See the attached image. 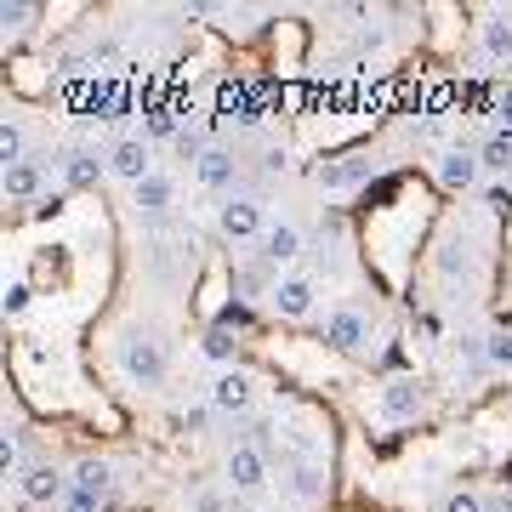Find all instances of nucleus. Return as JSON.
I'll return each instance as SVG.
<instances>
[{
    "label": "nucleus",
    "mask_w": 512,
    "mask_h": 512,
    "mask_svg": "<svg viewBox=\"0 0 512 512\" xmlns=\"http://www.w3.org/2000/svg\"><path fill=\"white\" fill-rule=\"evenodd\" d=\"M359 177H365V165H319V171H313L319 188H353Z\"/></svg>",
    "instance_id": "nucleus-22"
},
{
    "label": "nucleus",
    "mask_w": 512,
    "mask_h": 512,
    "mask_svg": "<svg viewBox=\"0 0 512 512\" xmlns=\"http://www.w3.org/2000/svg\"><path fill=\"white\" fill-rule=\"evenodd\" d=\"M325 342H330L336 353H359V348L370 342V319H365L359 308H336V313L325 319Z\"/></svg>",
    "instance_id": "nucleus-11"
},
{
    "label": "nucleus",
    "mask_w": 512,
    "mask_h": 512,
    "mask_svg": "<svg viewBox=\"0 0 512 512\" xmlns=\"http://www.w3.org/2000/svg\"><path fill=\"white\" fill-rule=\"evenodd\" d=\"M484 512H512V495H490V501H484Z\"/></svg>",
    "instance_id": "nucleus-32"
},
{
    "label": "nucleus",
    "mask_w": 512,
    "mask_h": 512,
    "mask_svg": "<svg viewBox=\"0 0 512 512\" xmlns=\"http://www.w3.org/2000/svg\"><path fill=\"white\" fill-rule=\"evenodd\" d=\"M23 308H29V285H23V279H12V285H6V319H18Z\"/></svg>",
    "instance_id": "nucleus-26"
},
{
    "label": "nucleus",
    "mask_w": 512,
    "mask_h": 512,
    "mask_svg": "<svg viewBox=\"0 0 512 512\" xmlns=\"http://www.w3.org/2000/svg\"><path fill=\"white\" fill-rule=\"evenodd\" d=\"M217 228H222L228 245H262V234H268L274 222L262 217V200H256V194H228L222 211H217Z\"/></svg>",
    "instance_id": "nucleus-1"
},
{
    "label": "nucleus",
    "mask_w": 512,
    "mask_h": 512,
    "mask_svg": "<svg viewBox=\"0 0 512 512\" xmlns=\"http://www.w3.org/2000/svg\"><path fill=\"white\" fill-rule=\"evenodd\" d=\"M40 188H46V160H18V165H6V200H35Z\"/></svg>",
    "instance_id": "nucleus-14"
},
{
    "label": "nucleus",
    "mask_w": 512,
    "mask_h": 512,
    "mask_svg": "<svg viewBox=\"0 0 512 512\" xmlns=\"http://www.w3.org/2000/svg\"><path fill=\"white\" fill-rule=\"evenodd\" d=\"M325 484H330V478L319 473L313 461H302V467H291V473L279 478V490L291 495L296 507H313V501H325Z\"/></svg>",
    "instance_id": "nucleus-13"
},
{
    "label": "nucleus",
    "mask_w": 512,
    "mask_h": 512,
    "mask_svg": "<svg viewBox=\"0 0 512 512\" xmlns=\"http://www.w3.org/2000/svg\"><path fill=\"white\" fill-rule=\"evenodd\" d=\"M484 365L490 370H512V330H495L484 342Z\"/></svg>",
    "instance_id": "nucleus-23"
},
{
    "label": "nucleus",
    "mask_w": 512,
    "mask_h": 512,
    "mask_svg": "<svg viewBox=\"0 0 512 512\" xmlns=\"http://www.w3.org/2000/svg\"><path fill=\"white\" fill-rule=\"evenodd\" d=\"M433 177H439V188H450V194H467V188H478V177H484V160H478V148H444L439 165H433Z\"/></svg>",
    "instance_id": "nucleus-6"
},
{
    "label": "nucleus",
    "mask_w": 512,
    "mask_h": 512,
    "mask_svg": "<svg viewBox=\"0 0 512 512\" xmlns=\"http://www.w3.org/2000/svg\"><path fill=\"white\" fill-rule=\"evenodd\" d=\"M484 200H490V211H501V217H507V211H512V188L507 183H490V188H484Z\"/></svg>",
    "instance_id": "nucleus-28"
},
{
    "label": "nucleus",
    "mask_w": 512,
    "mask_h": 512,
    "mask_svg": "<svg viewBox=\"0 0 512 512\" xmlns=\"http://www.w3.org/2000/svg\"><path fill=\"white\" fill-rule=\"evenodd\" d=\"M18 495L29 501V507H63V501L74 495V478H63L52 461H29V467L18 473Z\"/></svg>",
    "instance_id": "nucleus-2"
},
{
    "label": "nucleus",
    "mask_w": 512,
    "mask_h": 512,
    "mask_svg": "<svg viewBox=\"0 0 512 512\" xmlns=\"http://www.w3.org/2000/svg\"><path fill=\"white\" fill-rule=\"evenodd\" d=\"M148 131H154V137H183V131H177V120H171V114H154V120H148Z\"/></svg>",
    "instance_id": "nucleus-29"
},
{
    "label": "nucleus",
    "mask_w": 512,
    "mask_h": 512,
    "mask_svg": "<svg viewBox=\"0 0 512 512\" xmlns=\"http://www.w3.org/2000/svg\"><path fill=\"white\" fill-rule=\"evenodd\" d=\"M222 473H228V490H239V495L262 490V484H274V478H268V450H256V444H239V450H228Z\"/></svg>",
    "instance_id": "nucleus-4"
},
{
    "label": "nucleus",
    "mask_w": 512,
    "mask_h": 512,
    "mask_svg": "<svg viewBox=\"0 0 512 512\" xmlns=\"http://www.w3.org/2000/svg\"><path fill=\"white\" fill-rule=\"evenodd\" d=\"M57 171H63V188H92L103 171H109V160H97L92 148H63V160H57Z\"/></svg>",
    "instance_id": "nucleus-12"
},
{
    "label": "nucleus",
    "mask_w": 512,
    "mask_h": 512,
    "mask_svg": "<svg viewBox=\"0 0 512 512\" xmlns=\"http://www.w3.org/2000/svg\"><path fill=\"white\" fill-rule=\"evenodd\" d=\"M205 359H217V365H228V359H234V348H239V336H234V325H211L205 330Z\"/></svg>",
    "instance_id": "nucleus-19"
},
{
    "label": "nucleus",
    "mask_w": 512,
    "mask_h": 512,
    "mask_svg": "<svg viewBox=\"0 0 512 512\" xmlns=\"http://www.w3.org/2000/svg\"><path fill=\"white\" fill-rule=\"evenodd\" d=\"M0 154H6V165L29 160V131H23L18 120H6V126H0Z\"/></svg>",
    "instance_id": "nucleus-21"
},
{
    "label": "nucleus",
    "mask_w": 512,
    "mask_h": 512,
    "mask_svg": "<svg viewBox=\"0 0 512 512\" xmlns=\"http://www.w3.org/2000/svg\"><path fill=\"white\" fill-rule=\"evenodd\" d=\"M171 200H177V183H171V177H160V171H154L148 183L131 188V205H137L143 217H165V211H171Z\"/></svg>",
    "instance_id": "nucleus-15"
},
{
    "label": "nucleus",
    "mask_w": 512,
    "mask_h": 512,
    "mask_svg": "<svg viewBox=\"0 0 512 512\" xmlns=\"http://www.w3.org/2000/svg\"><path fill=\"white\" fill-rule=\"evenodd\" d=\"M205 421H211V410H188L183 427H188V433H205Z\"/></svg>",
    "instance_id": "nucleus-31"
},
{
    "label": "nucleus",
    "mask_w": 512,
    "mask_h": 512,
    "mask_svg": "<svg viewBox=\"0 0 512 512\" xmlns=\"http://www.w3.org/2000/svg\"><path fill=\"white\" fill-rule=\"evenodd\" d=\"M444 512H484V495H473V490H456L450 501H444Z\"/></svg>",
    "instance_id": "nucleus-27"
},
{
    "label": "nucleus",
    "mask_w": 512,
    "mask_h": 512,
    "mask_svg": "<svg viewBox=\"0 0 512 512\" xmlns=\"http://www.w3.org/2000/svg\"><path fill=\"white\" fill-rule=\"evenodd\" d=\"M109 171L120 177V183H148L154 177V160H148V137H120V143L109 148Z\"/></svg>",
    "instance_id": "nucleus-9"
},
{
    "label": "nucleus",
    "mask_w": 512,
    "mask_h": 512,
    "mask_svg": "<svg viewBox=\"0 0 512 512\" xmlns=\"http://www.w3.org/2000/svg\"><path fill=\"white\" fill-rule=\"evenodd\" d=\"M313 296H319V279H313V274H285L274 285V296H268V302H274L279 319H308Z\"/></svg>",
    "instance_id": "nucleus-8"
},
{
    "label": "nucleus",
    "mask_w": 512,
    "mask_h": 512,
    "mask_svg": "<svg viewBox=\"0 0 512 512\" xmlns=\"http://www.w3.org/2000/svg\"><path fill=\"white\" fill-rule=\"evenodd\" d=\"M63 512H103V501H92V495H69Z\"/></svg>",
    "instance_id": "nucleus-30"
},
{
    "label": "nucleus",
    "mask_w": 512,
    "mask_h": 512,
    "mask_svg": "<svg viewBox=\"0 0 512 512\" xmlns=\"http://www.w3.org/2000/svg\"><path fill=\"white\" fill-rule=\"evenodd\" d=\"M251 404H256V382H251V370L228 365V370L217 376V382H211V410H217V416H245Z\"/></svg>",
    "instance_id": "nucleus-5"
},
{
    "label": "nucleus",
    "mask_w": 512,
    "mask_h": 512,
    "mask_svg": "<svg viewBox=\"0 0 512 512\" xmlns=\"http://www.w3.org/2000/svg\"><path fill=\"white\" fill-rule=\"evenodd\" d=\"M421 404H427V387H421V376H393V382L382 387V416H387V421L421 416Z\"/></svg>",
    "instance_id": "nucleus-10"
},
{
    "label": "nucleus",
    "mask_w": 512,
    "mask_h": 512,
    "mask_svg": "<svg viewBox=\"0 0 512 512\" xmlns=\"http://www.w3.org/2000/svg\"><path fill=\"white\" fill-rule=\"evenodd\" d=\"M478 46H484L490 63H507V57H512V23L507 18H490L484 29H478Z\"/></svg>",
    "instance_id": "nucleus-18"
},
{
    "label": "nucleus",
    "mask_w": 512,
    "mask_h": 512,
    "mask_svg": "<svg viewBox=\"0 0 512 512\" xmlns=\"http://www.w3.org/2000/svg\"><path fill=\"white\" fill-rule=\"evenodd\" d=\"M29 18H35V6H23V0H12V6L0 12V23H6V35H23V29H29Z\"/></svg>",
    "instance_id": "nucleus-25"
},
{
    "label": "nucleus",
    "mask_w": 512,
    "mask_h": 512,
    "mask_svg": "<svg viewBox=\"0 0 512 512\" xmlns=\"http://www.w3.org/2000/svg\"><path fill=\"white\" fill-rule=\"evenodd\" d=\"M302 251H308V245H302V228H296V222H274V228L262 234V245H256V262H268V268L279 274V268H291Z\"/></svg>",
    "instance_id": "nucleus-7"
},
{
    "label": "nucleus",
    "mask_w": 512,
    "mask_h": 512,
    "mask_svg": "<svg viewBox=\"0 0 512 512\" xmlns=\"http://www.w3.org/2000/svg\"><path fill=\"white\" fill-rule=\"evenodd\" d=\"M0 467H6L12 478L23 473V439H18V433H6V439H0Z\"/></svg>",
    "instance_id": "nucleus-24"
},
{
    "label": "nucleus",
    "mask_w": 512,
    "mask_h": 512,
    "mask_svg": "<svg viewBox=\"0 0 512 512\" xmlns=\"http://www.w3.org/2000/svg\"><path fill=\"white\" fill-rule=\"evenodd\" d=\"M194 512H222V501H217V495H200V501H194Z\"/></svg>",
    "instance_id": "nucleus-33"
},
{
    "label": "nucleus",
    "mask_w": 512,
    "mask_h": 512,
    "mask_svg": "<svg viewBox=\"0 0 512 512\" xmlns=\"http://www.w3.org/2000/svg\"><path fill=\"white\" fill-rule=\"evenodd\" d=\"M120 370H126L137 387H160L165 382V348L154 336H137V330H131L126 342H120Z\"/></svg>",
    "instance_id": "nucleus-3"
},
{
    "label": "nucleus",
    "mask_w": 512,
    "mask_h": 512,
    "mask_svg": "<svg viewBox=\"0 0 512 512\" xmlns=\"http://www.w3.org/2000/svg\"><path fill=\"white\" fill-rule=\"evenodd\" d=\"M109 490H114V467L103 456H86L80 467H74V495H92V501H103Z\"/></svg>",
    "instance_id": "nucleus-16"
},
{
    "label": "nucleus",
    "mask_w": 512,
    "mask_h": 512,
    "mask_svg": "<svg viewBox=\"0 0 512 512\" xmlns=\"http://www.w3.org/2000/svg\"><path fill=\"white\" fill-rule=\"evenodd\" d=\"M478 160H484V171H512V131L490 137V143L478 148Z\"/></svg>",
    "instance_id": "nucleus-20"
},
{
    "label": "nucleus",
    "mask_w": 512,
    "mask_h": 512,
    "mask_svg": "<svg viewBox=\"0 0 512 512\" xmlns=\"http://www.w3.org/2000/svg\"><path fill=\"white\" fill-rule=\"evenodd\" d=\"M234 177H239V165H234L228 148H211V154L200 160V183L205 188H234Z\"/></svg>",
    "instance_id": "nucleus-17"
}]
</instances>
